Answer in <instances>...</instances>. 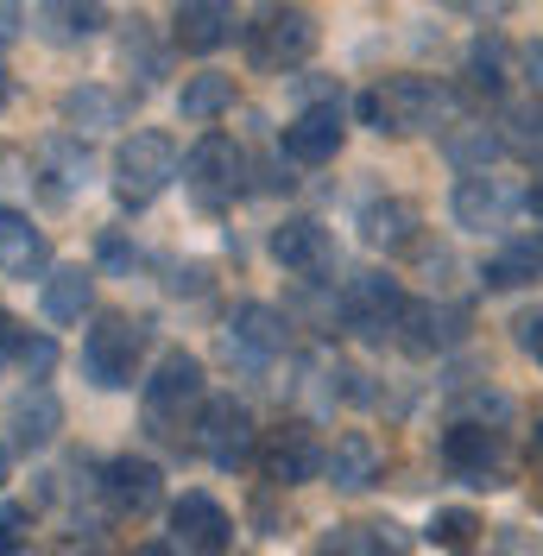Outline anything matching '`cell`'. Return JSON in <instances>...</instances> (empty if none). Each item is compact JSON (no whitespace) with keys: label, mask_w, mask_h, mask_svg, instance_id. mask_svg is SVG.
<instances>
[{"label":"cell","mask_w":543,"mask_h":556,"mask_svg":"<svg viewBox=\"0 0 543 556\" xmlns=\"http://www.w3.org/2000/svg\"><path fill=\"white\" fill-rule=\"evenodd\" d=\"M272 260L285 266V273H329L336 266V241H329V228L323 222H285V228H272Z\"/></svg>","instance_id":"18"},{"label":"cell","mask_w":543,"mask_h":556,"mask_svg":"<svg viewBox=\"0 0 543 556\" xmlns=\"http://www.w3.org/2000/svg\"><path fill=\"white\" fill-rule=\"evenodd\" d=\"M108 26L102 0H38V38L45 45H83Z\"/></svg>","instance_id":"23"},{"label":"cell","mask_w":543,"mask_h":556,"mask_svg":"<svg viewBox=\"0 0 543 556\" xmlns=\"http://www.w3.org/2000/svg\"><path fill=\"white\" fill-rule=\"evenodd\" d=\"M102 260H108V266H134V253H127L121 235H102Z\"/></svg>","instance_id":"42"},{"label":"cell","mask_w":543,"mask_h":556,"mask_svg":"<svg viewBox=\"0 0 543 556\" xmlns=\"http://www.w3.org/2000/svg\"><path fill=\"white\" fill-rule=\"evenodd\" d=\"M442 152H449V165H462V172H487V165L506 152V139L493 134V127H480V121H462V127L442 134Z\"/></svg>","instance_id":"28"},{"label":"cell","mask_w":543,"mask_h":556,"mask_svg":"<svg viewBox=\"0 0 543 556\" xmlns=\"http://www.w3.org/2000/svg\"><path fill=\"white\" fill-rule=\"evenodd\" d=\"M310 51H316V20L298 13V7H285V0H272V7H260L247 20V58H253V70H298Z\"/></svg>","instance_id":"5"},{"label":"cell","mask_w":543,"mask_h":556,"mask_svg":"<svg viewBox=\"0 0 543 556\" xmlns=\"http://www.w3.org/2000/svg\"><path fill=\"white\" fill-rule=\"evenodd\" d=\"M20 544H33V513L26 506H7L0 513V551H20Z\"/></svg>","instance_id":"36"},{"label":"cell","mask_w":543,"mask_h":556,"mask_svg":"<svg viewBox=\"0 0 543 556\" xmlns=\"http://www.w3.org/2000/svg\"><path fill=\"white\" fill-rule=\"evenodd\" d=\"M487 285H493V291H518V285H538L543 278V228L538 235H512L506 247H500V253H493V260H487Z\"/></svg>","instance_id":"24"},{"label":"cell","mask_w":543,"mask_h":556,"mask_svg":"<svg viewBox=\"0 0 543 556\" xmlns=\"http://www.w3.org/2000/svg\"><path fill=\"white\" fill-rule=\"evenodd\" d=\"M468 83L487 89V96H500V83H506V38L500 33L475 38V51H468Z\"/></svg>","instance_id":"33"},{"label":"cell","mask_w":543,"mask_h":556,"mask_svg":"<svg viewBox=\"0 0 543 556\" xmlns=\"http://www.w3.org/2000/svg\"><path fill=\"white\" fill-rule=\"evenodd\" d=\"M399 316H405V291H399V278L361 273L348 291H341V323H348L361 342H386V336H399Z\"/></svg>","instance_id":"8"},{"label":"cell","mask_w":543,"mask_h":556,"mask_svg":"<svg viewBox=\"0 0 543 556\" xmlns=\"http://www.w3.org/2000/svg\"><path fill=\"white\" fill-rule=\"evenodd\" d=\"M7 424H13V443L33 455V450H45V443L58 437V424H64V405H58V392H51V386H26V392H13V405H7Z\"/></svg>","instance_id":"21"},{"label":"cell","mask_w":543,"mask_h":556,"mask_svg":"<svg viewBox=\"0 0 543 556\" xmlns=\"http://www.w3.org/2000/svg\"><path fill=\"white\" fill-rule=\"evenodd\" d=\"M0 102H7V76H0Z\"/></svg>","instance_id":"47"},{"label":"cell","mask_w":543,"mask_h":556,"mask_svg":"<svg viewBox=\"0 0 543 556\" xmlns=\"http://www.w3.org/2000/svg\"><path fill=\"white\" fill-rule=\"evenodd\" d=\"M228 108H235V76H222V70L190 76L184 96H177V114H184V121H215V114H228Z\"/></svg>","instance_id":"29"},{"label":"cell","mask_w":543,"mask_h":556,"mask_svg":"<svg viewBox=\"0 0 543 556\" xmlns=\"http://www.w3.org/2000/svg\"><path fill=\"white\" fill-rule=\"evenodd\" d=\"M177 45L184 51H222L235 38V0H177Z\"/></svg>","instance_id":"20"},{"label":"cell","mask_w":543,"mask_h":556,"mask_svg":"<svg viewBox=\"0 0 543 556\" xmlns=\"http://www.w3.org/2000/svg\"><path fill=\"white\" fill-rule=\"evenodd\" d=\"M512 336H518V348H525V354H531V361L543 367V304L518 316V323H512Z\"/></svg>","instance_id":"37"},{"label":"cell","mask_w":543,"mask_h":556,"mask_svg":"<svg viewBox=\"0 0 543 556\" xmlns=\"http://www.w3.org/2000/svg\"><path fill=\"white\" fill-rule=\"evenodd\" d=\"M222 348H228V361L260 374V367H272L285 354V316L272 311V304H240L228 316V329H222Z\"/></svg>","instance_id":"11"},{"label":"cell","mask_w":543,"mask_h":556,"mask_svg":"<svg viewBox=\"0 0 543 556\" xmlns=\"http://www.w3.org/2000/svg\"><path fill=\"white\" fill-rule=\"evenodd\" d=\"M102 493H108L114 513L146 519V513L165 500V475H159V462H146V455H114L102 468Z\"/></svg>","instance_id":"13"},{"label":"cell","mask_w":543,"mask_h":556,"mask_svg":"<svg viewBox=\"0 0 543 556\" xmlns=\"http://www.w3.org/2000/svg\"><path fill=\"white\" fill-rule=\"evenodd\" d=\"M33 159H38L45 190H51L58 203H70L76 190H89V177H96V159H89V146H83L76 134H45Z\"/></svg>","instance_id":"15"},{"label":"cell","mask_w":543,"mask_h":556,"mask_svg":"<svg viewBox=\"0 0 543 556\" xmlns=\"http://www.w3.org/2000/svg\"><path fill=\"white\" fill-rule=\"evenodd\" d=\"M20 367H26L33 380H45V374L58 367V342H51V336H20Z\"/></svg>","instance_id":"35"},{"label":"cell","mask_w":543,"mask_h":556,"mask_svg":"<svg viewBox=\"0 0 543 556\" xmlns=\"http://www.w3.org/2000/svg\"><path fill=\"white\" fill-rule=\"evenodd\" d=\"M121 121H127V96H121V89L83 83V89L64 96V127H76V134H108V127H121Z\"/></svg>","instance_id":"25"},{"label":"cell","mask_w":543,"mask_h":556,"mask_svg":"<svg viewBox=\"0 0 543 556\" xmlns=\"http://www.w3.org/2000/svg\"><path fill=\"white\" fill-rule=\"evenodd\" d=\"M323 551H361V556H379V551H411V538L399 525H336L329 538H323Z\"/></svg>","instance_id":"30"},{"label":"cell","mask_w":543,"mask_h":556,"mask_svg":"<svg viewBox=\"0 0 543 556\" xmlns=\"http://www.w3.org/2000/svg\"><path fill=\"white\" fill-rule=\"evenodd\" d=\"M323 475H329L336 493H361V486H374L379 481V443L367 437V430H341L336 450L323 455Z\"/></svg>","instance_id":"22"},{"label":"cell","mask_w":543,"mask_h":556,"mask_svg":"<svg viewBox=\"0 0 543 556\" xmlns=\"http://www.w3.org/2000/svg\"><path fill=\"white\" fill-rule=\"evenodd\" d=\"M197 450H203L222 475L247 468V462H253V450H260L247 405H235V399H209L203 412H197Z\"/></svg>","instance_id":"9"},{"label":"cell","mask_w":543,"mask_h":556,"mask_svg":"<svg viewBox=\"0 0 543 556\" xmlns=\"http://www.w3.org/2000/svg\"><path fill=\"white\" fill-rule=\"evenodd\" d=\"M89 298H96V273H83V266H64V273L45 278V316L51 323H83Z\"/></svg>","instance_id":"27"},{"label":"cell","mask_w":543,"mask_h":556,"mask_svg":"<svg viewBox=\"0 0 543 556\" xmlns=\"http://www.w3.org/2000/svg\"><path fill=\"white\" fill-rule=\"evenodd\" d=\"M455 417H493V424H500V417H506V399H500V392H468V399L455 405Z\"/></svg>","instance_id":"38"},{"label":"cell","mask_w":543,"mask_h":556,"mask_svg":"<svg viewBox=\"0 0 543 556\" xmlns=\"http://www.w3.org/2000/svg\"><path fill=\"white\" fill-rule=\"evenodd\" d=\"M399 342L411 348V354H442V348H455L462 336H468V311L462 304H405V316H399Z\"/></svg>","instance_id":"17"},{"label":"cell","mask_w":543,"mask_h":556,"mask_svg":"<svg viewBox=\"0 0 543 556\" xmlns=\"http://www.w3.org/2000/svg\"><path fill=\"white\" fill-rule=\"evenodd\" d=\"M449 7H468V13H506L512 0H449Z\"/></svg>","instance_id":"43"},{"label":"cell","mask_w":543,"mask_h":556,"mask_svg":"<svg viewBox=\"0 0 543 556\" xmlns=\"http://www.w3.org/2000/svg\"><path fill=\"white\" fill-rule=\"evenodd\" d=\"M525 76H531V89L543 96V38H531V45H525Z\"/></svg>","instance_id":"41"},{"label":"cell","mask_w":543,"mask_h":556,"mask_svg":"<svg viewBox=\"0 0 543 556\" xmlns=\"http://www.w3.org/2000/svg\"><path fill=\"white\" fill-rule=\"evenodd\" d=\"M361 121L374 127V134H430L449 121V89L437 83H424V76H392V83H379L361 96Z\"/></svg>","instance_id":"1"},{"label":"cell","mask_w":543,"mask_h":556,"mask_svg":"<svg viewBox=\"0 0 543 556\" xmlns=\"http://www.w3.org/2000/svg\"><path fill=\"white\" fill-rule=\"evenodd\" d=\"M500 139L518 159H543V102H512L500 114Z\"/></svg>","instance_id":"31"},{"label":"cell","mask_w":543,"mask_h":556,"mask_svg":"<svg viewBox=\"0 0 543 556\" xmlns=\"http://www.w3.org/2000/svg\"><path fill=\"white\" fill-rule=\"evenodd\" d=\"M531 208H538V215H543V177H538V184H531Z\"/></svg>","instance_id":"44"},{"label":"cell","mask_w":543,"mask_h":556,"mask_svg":"<svg viewBox=\"0 0 543 556\" xmlns=\"http://www.w3.org/2000/svg\"><path fill=\"white\" fill-rule=\"evenodd\" d=\"M139 348H146L139 323H127V316H102V323L89 329V342H83V374L102 386V392H121V386L139 380Z\"/></svg>","instance_id":"7"},{"label":"cell","mask_w":543,"mask_h":556,"mask_svg":"<svg viewBox=\"0 0 543 556\" xmlns=\"http://www.w3.org/2000/svg\"><path fill=\"white\" fill-rule=\"evenodd\" d=\"M525 203H531V190H518L512 177H493V172H475V177H462V184H455V222H462V228H475V235L506 228Z\"/></svg>","instance_id":"10"},{"label":"cell","mask_w":543,"mask_h":556,"mask_svg":"<svg viewBox=\"0 0 543 556\" xmlns=\"http://www.w3.org/2000/svg\"><path fill=\"white\" fill-rule=\"evenodd\" d=\"M20 336H26V329L0 311V374H7V361H20Z\"/></svg>","instance_id":"39"},{"label":"cell","mask_w":543,"mask_h":556,"mask_svg":"<svg viewBox=\"0 0 543 556\" xmlns=\"http://www.w3.org/2000/svg\"><path fill=\"white\" fill-rule=\"evenodd\" d=\"M20 26H26V7H20V0H0V45H13Z\"/></svg>","instance_id":"40"},{"label":"cell","mask_w":543,"mask_h":556,"mask_svg":"<svg viewBox=\"0 0 543 556\" xmlns=\"http://www.w3.org/2000/svg\"><path fill=\"white\" fill-rule=\"evenodd\" d=\"M424 538H430L437 551H468V544L480 538V519H475V513H437Z\"/></svg>","instance_id":"34"},{"label":"cell","mask_w":543,"mask_h":556,"mask_svg":"<svg viewBox=\"0 0 543 556\" xmlns=\"http://www.w3.org/2000/svg\"><path fill=\"white\" fill-rule=\"evenodd\" d=\"M341 139H348V121H341V96H316V102L285 127V152L298 159V165H329L341 152Z\"/></svg>","instance_id":"12"},{"label":"cell","mask_w":543,"mask_h":556,"mask_svg":"<svg viewBox=\"0 0 543 556\" xmlns=\"http://www.w3.org/2000/svg\"><path fill=\"white\" fill-rule=\"evenodd\" d=\"M0 486H7V450H0Z\"/></svg>","instance_id":"45"},{"label":"cell","mask_w":543,"mask_h":556,"mask_svg":"<svg viewBox=\"0 0 543 556\" xmlns=\"http://www.w3.org/2000/svg\"><path fill=\"white\" fill-rule=\"evenodd\" d=\"M177 177V139L159 134V127H139L121 152H114V197L127 208H146L159 203Z\"/></svg>","instance_id":"4"},{"label":"cell","mask_w":543,"mask_h":556,"mask_svg":"<svg viewBox=\"0 0 543 556\" xmlns=\"http://www.w3.org/2000/svg\"><path fill=\"white\" fill-rule=\"evenodd\" d=\"M361 241H367V247H386V253L411 247V241H417V208L399 203V197L367 203V208H361Z\"/></svg>","instance_id":"26"},{"label":"cell","mask_w":543,"mask_h":556,"mask_svg":"<svg viewBox=\"0 0 543 556\" xmlns=\"http://www.w3.org/2000/svg\"><path fill=\"white\" fill-rule=\"evenodd\" d=\"M260 468H266L272 486H298L323 468V450L310 443L304 424H278V430H266V443H260Z\"/></svg>","instance_id":"16"},{"label":"cell","mask_w":543,"mask_h":556,"mask_svg":"<svg viewBox=\"0 0 543 556\" xmlns=\"http://www.w3.org/2000/svg\"><path fill=\"white\" fill-rule=\"evenodd\" d=\"M538 450H543V412H538Z\"/></svg>","instance_id":"46"},{"label":"cell","mask_w":543,"mask_h":556,"mask_svg":"<svg viewBox=\"0 0 543 556\" xmlns=\"http://www.w3.org/2000/svg\"><path fill=\"white\" fill-rule=\"evenodd\" d=\"M184 177H190V197L203 208H228L247 190V152L228 134H203L184 159Z\"/></svg>","instance_id":"6"},{"label":"cell","mask_w":543,"mask_h":556,"mask_svg":"<svg viewBox=\"0 0 543 556\" xmlns=\"http://www.w3.org/2000/svg\"><path fill=\"white\" fill-rule=\"evenodd\" d=\"M203 405V361L197 354H165L159 374L146 380V430L159 443H184V430H197L190 412Z\"/></svg>","instance_id":"2"},{"label":"cell","mask_w":543,"mask_h":556,"mask_svg":"<svg viewBox=\"0 0 543 556\" xmlns=\"http://www.w3.org/2000/svg\"><path fill=\"white\" fill-rule=\"evenodd\" d=\"M171 538H177V551L222 556L228 544H235V519H228L209 493H184V500L171 506Z\"/></svg>","instance_id":"14"},{"label":"cell","mask_w":543,"mask_h":556,"mask_svg":"<svg viewBox=\"0 0 543 556\" xmlns=\"http://www.w3.org/2000/svg\"><path fill=\"white\" fill-rule=\"evenodd\" d=\"M0 273L7 278L51 273V241L33 228V215H20V208H0Z\"/></svg>","instance_id":"19"},{"label":"cell","mask_w":543,"mask_h":556,"mask_svg":"<svg viewBox=\"0 0 543 556\" xmlns=\"http://www.w3.org/2000/svg\"><path fill=\"white\" fill-rule=\"evenodd\" d=\"M442 462H449L455 481L480 486V493H493V486L512 481L506 437H500V424H487V417H455V424L442 430Z\"/></svg>","instance_id":"3"},{"label":"cell","mask_w":543,"mask_h":556,"mask_svg":"<svg viewBox=\"0 0 543 556\" xmlns=\"http://www.w3.org/2000/svg\"><path fill=\"white\" fill-rule=\"evenodd\" d=\"M121 64L134 70L139 83H159V76H165V45H159V38H152V26H146V20H134V26H127V33H121Z\"/></svg>","instance_id":"32"}]
</instances>
